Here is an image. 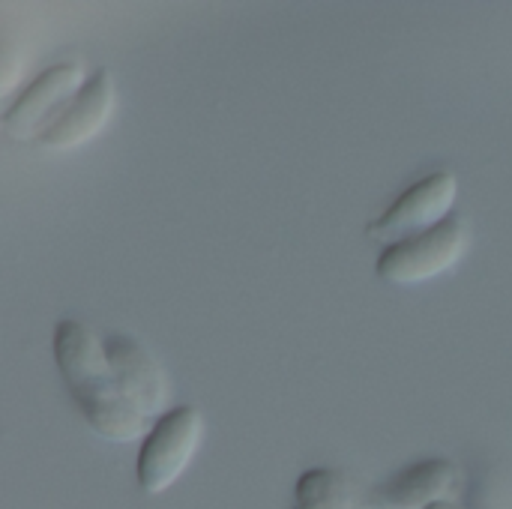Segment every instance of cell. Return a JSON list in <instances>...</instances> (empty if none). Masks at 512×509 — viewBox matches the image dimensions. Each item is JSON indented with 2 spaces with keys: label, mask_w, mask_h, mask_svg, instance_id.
<instances>
[{
  "label": "cell",
  "mask_w": 512,
  "mask_h": 509,
  "mask_svg": "<svg viewBox=\"0 0 512 509\" xmlns=\"http://www.w3.org/2000/svg\"><path fill=\"white\" fill-rule=\"evenodd\" d=\"M54 363L75 399L84 423L111 444H132L147 435L150 423L126 402L105 342L81 321H60L54 333Z\"/></svg>",
  "instance_id": "6da1fadb"
},
{
  "label": "cell",
  "mask_w": 512,
  "mask_h": 509,
  "mask_svg": "<svg viewBox=\"0 0 512 509\" xmlns=\"http://www.w3.org/2000/svg\"><path fill=\"white\" fill-rule=\"evenodd\" d=\"M204 441V417L192 405L162 414L144 438L138 453V486L147 495L168 492L192 465Z\"/></svg>",
  "instance_id": "7a4b0ae2"
},
{
  "label": "cell",
  "mask_w": 512,
  "mask_h": 509,
  "mask_svg": "<svg viewBox=\"0 0 512 509\" xmlns=\"http://www.w3.org/2000/svg\"><path fill=\"white\" fill-rule=\"evenodd\" d=\"M468 240V222L462 216H447L435 228L387 246L378 261V276L393 285L429 282L447 273L465 255Z\"/></svg>",
  "instance_id": "3957f363"
},
{
  "label": "cell",
  "mask_w": 512,
  "mask_h": 509,
  "mask_svg": "<svg viewBox=\"0 0 512 509\" xmlns=\"http://www.w3.org/2000/svg\"><path fill=\"white\" fill-rule=\"evenodd\" d=\"M84 87V69L81 63H60L48 72H42L24 96L9 108L3 117V129L24 141V138H42V132L51 126V117L63 114L66 105L81 93Z\"/></svg>",
  "instance_id": "277c9868"
},
{
  "label": "cell",
  "mask_w": 512,
  "mask_h": 509,
  "mask_svg": "<svg viewBox=\"0 0 512 509\" xmlns=\"http://www.w3.org/2000/svg\"><path fill=\"white\" fill-rule=\"evenodd\" d=\"M105 354H108V363L114 369V378H117L126 402L144 420L162 417L168 396H171V384H168V375L159 366V360L138 339L126 336V333L108 336Z\"/></svg>",
  "instance_id": "5b68a950"
},
{
  "label": "cell",
  "mask_w": 512,
  "mask_h": 509,
  "mask_svg": "<svg viewBox=\"0 0 512 509\" xmlns=\"http://www.w3.org/2000/svg\"><path fill=\"white\" fill-rule=\"evenodd\" d=\"M459 195L456 174L441 171L411 186L378 222L369 225V237L375 240H405L408 234H423L447 219L453 201Z\"/></svg>",
  "instance_id": "8992f818"
},
{
  "label": "cell",
  "mask_w": 512,
  "mask_h": 509,
  "mask_svg": "<svg viewBox=\"0 0 512 509\" xmlns=\"http://www.w3.org/2000/svg\"><path fill=\"white\" fill-rule=\"evenodd\" d=\"M114 105H117L114 78L108 69H99L81 87V93L66 105V111L42 132L39 144L48 150H72V147H81V144L99 138V132L111 120Z\"/></svg>",
  "instance_id": "52a82bcc"
},
{
  "label": "cell",
  "mask_w": 512,
  "mask_h": 509,
  "mask_svg": "<svg viewBox=\"0 0 512 509\" xmlns=\"http://www.w3.org/2000/svg\"><path fill=\"white\" fill-rule=\"evenodd\" d=\"M456 486V468L447 462L414 465L387 483L378 495L381 509H426L441 504Z\"/></svg>",
  "instance_id": "ba28073f"
},
{
  "label": "cell",
  "mask_w": 512,
  "mask_h": 509,
  "mask_svg": "<svg viewBox=\"0 0 512 509\" xmlns=\"http://www.w3.org/2000/svg\"><path fill=\"white\" fill-rule=\"evenodd\" d=\"M18 75H21V57H18V48L6 39H0V96H6L15 84H18Z\"/></svg>",
  "instance_id": "9c48e42d"
},
{
  "label": "cell",
  "mask_w": 512,
  "mask_h": 509,
  "mask_svg": "<svg viewBox=\"0 0 512 509\" xmlns=\"http://www.w3.org/2000/svg\"><path fill=\"white\" fill-rule=\"evenodd\" d=\"M426 509H456V507H450V504H444V501H441V504H432V507H426Z\"/></svg>",
  "instance_id": "30bf717a"
}]
</instances>
